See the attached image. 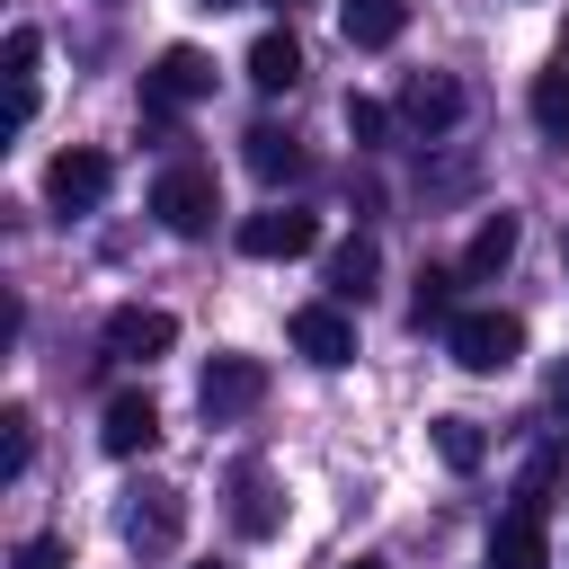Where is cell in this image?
I'll return each instance as SVG.
<instances>
[{
  "mask_svg": "<svg viewBox=\"0 0 569 569\" xmlns=\"http://www.w3.org/2000/svg\"><path fill=\"white\" fill-rule=\"evenodd\" d=\"M27 462H36V418L0 409V480H27Z\"/></svg>",
  "mask_w": 569,
  "mask_h": 569,
  "instance_id": "obj_23",
  "label": "cell"
},
{
  "mask_svg": "<svg viewBox=\"0 0 569 569\" xmlns=\"http://www.w3.org/2000/svg\"><path fill=\"white\" fill-rule=\"evenodd\" d=\"M445 347H453L462 373H507V365L525 356V320H516V311H453Z\"/></svg>",
  "mask_w": 569,
  "mask_h": 569,
  "instance_id": "obj_2",
  "label": "cell"
},
{
  "mask_svg": "<svg viewBox=\"0 0 569 569\" xmlns=\"http://www.w3.org/2000/svg\"><path fill=\"white\" fill-rule=\"evenodd\" d=\"M98 445H107L116 462L151 453V445H160V400H151V391H116V400H107V418H98Z\"/></svg>",
  "mask_w": 569,
  "mask_h": 569,
  "instance_id": "obj_12",
  "label": "cell"
},
{
  "mask_svg": "<svg viewBox=\"0 0 569 569\" xmlns=\"http://www.w3.org/2000/svg\"><path fill=\"white\" fill-rule=\"evenodd\" d=\"M196 400H204L213 427H222V418H249V409L267 400V365H258V356H213V365L196 373Z\"/></svg>",
  "mask_w": 569,
  "mask_h": 569,
  "instance_id": "obj_6",
  "label": "cell"
},
{
  "mask_svg": "<svg viewBox=\"0 0 569 569\" xmlns=\"http://www.w3.org/2000/svg\"><path fill=\"white\" fill-rule=\"evenodd\" d=\"M302 80V44L284 36V27H267L258 44H249V89H267V98H284Z\"/></svg>",
  "mask_w": 569,
  "mask_h": 569,
  "instance_id": "obj_17",
  "label": "cell"
},
{
  "mask_svg": "<svg viewBox=\"0 0 569 569\" xmlns=\"http://www.w3.org/2000/svg\"><path fill=\"white\" fill-rule=\"evenodd\" d=\"M231 525H240L249 542L284 525V507H276V480H267V462H240V471H231Z\"/></svg>",
  "mask_w": 569,
  "mask_h": 569,
  "instance_id": "obj_14",
  "label": "cell"
},
{
  "mask_svg": "<svg viewBox=\"0 0 569 569\" xmlns=\"http://www.w3.org/2000/svg\"><path fill=\"white\" fill-rule=\"evenodd\" d=\"M489 569H551V525H542V498H516L489 533Z\"/></svg>",
  "mask_w": 569,
  "mask_h": 569,
  "instance_id": "obj_11",
  "label": "cell"
},
{
  "mask_svg": "<svg viewBox=\"0 0 569 569\" xmlns=\"http://www.w3.org/2000/svg\"><path fill=\"white\" fill-rule=\"evenodd\" d=\"M400 27H409V0H338V36H347L356 53L400 44Z\"/></svg>",
  "mask_w": 569,
  "mask_h": 569,
  "instance_id": "obj_13",
  "label": "cell"
},
{
  "mask_svg": "<svg viewBox=\"0 0 569 569\" xmlns=\"http://www.w3.org/2000/svg\"><path fill=\"white\" fill-rule=\"evenodd\" d=\"M107 187H116V160L89 151V142H71V151L44 160V204H53V213H98Z\"/></svg>",
  "mask_w": 569,
  "mask_h": 569,
  "instance_id": "obj_3",
  "label": "cell"
},
{
  "mask_svg": "<svg viewBox=\"0 0 569 569\" xmlns=\"http://www.w3.org/2000/svg\"><path fill=\"white\" fill-rule=\"evenodd\" d=\"M178 347V320L160 311V302H116L107 311V356L116 365H151V356H169Z\"/></svg>",
  "mask_w": 569,
  "mask_h": 569,
  "instance_id": "obj_7",
  "label": "cell"
},
{
  "mask_svg": "<svg viewBox=\"0 0 569 569\" xmlns=\"http://www.w3.org/2000/svg\"><path fill=\"white\" fill-rule=\"evenodd\" d=\"M151 213H160V231H178V240H204V231H213V213H222V187H213V169H196V160H169V169L151 178Z\"/></svg>",
  "mask_w": 569,
  "mask_h": 569,
  "instance_id": "obj_1",
  "label": "cell"
},
{
  "mask_svg": "<svg viewBox=\"0 0 569 569\" xmlns=\"http://www.w3.org/2000/svg\"><path fill=\"white\" fill-rule=\"evenodd\" d=\"M0 62H9V133H18V124L36 116V62H44V36H36V27H9Z\"/></svg>",
  "mask_w": 569,
  "mask_h": 569,
  "instance_id": "obj_15",
  "label": "cell"
},
{
  "mask_svg": "<svg viewBox=\"0 0 569 569\" xmlns=\"http://www.w3.org/2000/svg\"><path fill=\"white\" fill-rule=\"evenodd\" d=\"M284 9H293V0H284Z\"/></svg>",
  "mask_w": 569,
  "mask_h": 569,
  "instance_id": "obj_31",
  "label": "cell"
},
{
  "mask_svg": "<svg viewBox=\"0 0 569 569\" xmlns=\"http://www.w3.org/2000/svg\"><path fill=\"white\" fill-rule=\"evenodd\" d=\"M453 284H462V267H418V293H409V329H453Z\"/></svg>",
  "mask_w": 569,
  "mask_h": 569,
  "instance_id": "obj_21",
  "label": "cell"
},
{
  "mask_svg": "<svg viewBox=\"0 0 569 569\" xmlns=\"http://www.w3.org/2000/svg\"><path fill=\"white\" fill-rule=\"evenodd\" d=\"M427 436H436V453H445V471H480V462H489V436H480V418H462V409H445V418H427Z\"/></svg>",
  "mask_w": 569,
  "mask_h": 569,
  "instance_id": "obj_19",
  "label": "cell"
},
{
  "mask_svg": "<svg viewBox=\"0 0 569 569\" xmlns=\"http://www.w3.org/2000/svg\"><path fill=\"white\" fill-rule=\"evenodd\" d=\"M516 240H525V222H516V213L498 204V213H489V222L471 231V249H462V284H489V276H498V267L516 258Z\"/></svg>",
  "mask_w": 569,
  "mask_h": 569,
  "instance_id": "obj_16",
  "label": "cell"
},
{
  "mask_svg": "<svg viewBox=\"0 0 569 569\" xmlns=\"http://www.w3.org/2000/svg\"><path fill=\"white\" fill-rule=\"evenodd\" d=\"M240 249H249V258H311V249H320V213H302V204H267V213L240 222Z\"/></svg>",
  "mask_w": 569,
  "mask_h": 569,
  "instance_id": "obj_10",
  "label": "cell"
},
{
  "mask_svg": "<svg viewBox=\"0 0 569 569\" xmlns=\"http://www.w3.org/2000/svg\"><path fill=\"white\" fill-rule=\"evenodd\" d=\"M373 267H382L373 240H338V249H329V293H338V302H365V293H373Z\"/></svg>",
  "mask_w": 569,
  "mask_h": 569,
  "instance_id": "obj_20",
  "label": "cell"
},
{
  "mask_svg": "<svg viewBox=\"0 0 569 569\" xmlns=\"http://www.w3.org/2000/svg\"><path fill=\"white\" fill-rule=\"evenodd\" d=\"M204 9H231V0H204Z\"/></svg>",
  "mask_w": 569,
  "mask_h": 569,
  "instance_id": "obj_28",
  "label": "cell"
},
{
  "mask_svg": "<svg viewBox=\"0 0 569 569\" xmlns=\"http://www.w3.org/2000/svg\"><path fill=\"white\" fill-rule=\"evenodd\" d=\"M347 569H382V560H373V551H365V560H347Z\"/></svg>",
  "mask_w": 569,
  "mask_h": 569,
  "instance_id": "obj_27",
  "label": "cell"
},
{
  "mask_svg": "<svg viewBox=\"0 0 569 569\" xmlns=\"http://www.w3.org/2000/svg\"><path fill=\"white\" fill-rule=\"evenodd\" d=\"M400 124L427 133V142L453 133V124H462V80H453V71H409V80H400Z\"/></svg>",
  "mask_w": 569,
  "mask_h": 569,
  "instance_id": "obj_9",
  "label": "cell"
},
{
  "mask_svg": "<svg viewBox=\"0 0 569 569\" xmlns=\"http://www.w3.org/2000/svg\"><path fill=\"white\" fill-rule=\"evenodd\" d=\"M560 53H569V36H560Z\"/></svg>",
  "mask_w": 569,
  "mask_h": 569,
  "instance_id": "obj_30",
  "label": "cell"
},
{
  "mask_svg": "<svg viewBox=\"0 0 569 569\" xmlns=\"http://www.w3.org/2000/svg\"><path fill=\"white\" fill-rule=\"evenodd\" d=\"M391 116H400V107H382V98H347V133H356V151H382V142H391Z\"/></svg>",
  "mask_w": 569,
  "mask_h": 569,
  "instance_id": "obj_24",
  "label": "cell"
},
{
  "mask_svg": "<svg viewBox=\"0 0 569 569\" xmlns=\"http://www.w3.org/2000/svg\"><path fill=\"white\" fill-rule=\"evenodd\" d=\"M533 124L551 142H569V53H551V71L533 80Z\"/></svg>",
  "mask_w": 569,
  "mask_h": 569,
  "instance_id": "obj_22",
  "label": "cell"
},
{
  "mask_svg": "<svg viewBox=\"0 0 569 569\" xmlns=\"http://www.w3.org/2000/svg\"><path fill=\"white\" fill-rule=\"evenodd\" d=\"M196 569H222V560H196Z\"/></svg>",
  "mask_w": 569,
  "mask_h": 569,
  "instance_id": "obj_29",
  "label": "cell"
},
{
  "mask_svg": "<svg viewBox=\"0 0 569 569\" xmlns=\"http://www.w3.org/2000/svg\"><path fill=\"white\" fill-rule=\"evenodd\" d=\"M178 533H187V489H169V480H142L133 498H124V542L133 551H178Z\"/></svg>",
  "mask_w": 569,
  "mask_h": 569,
  "instance_id": "obj_5",
  "label": "cell"
},
{
  "mask_svg": "<svg viewBox=\"0 0 569 569\" xmlns=\"http://www.w3.org/2000/svg\"><path fill=\"white\" fill-rule=\"evenodd\" d=\"M284 338H293V356L320 365V373L356 365V320H347V302H302V311L284 320Z\"/></svg>",
  "mask_w": 569,
  "mask_h": 569,
  "instance_id": "obj_4",
  "label": "cell"
},
{
  "mask_svg": "<svg viewBox=\"0 0 569 569\" xmlns=\"http://www.w3.org/2000/svg\"><path fill=\"white\" fill-rule=\"evenodd\" d=\"M18 569H71V542L62 533H27L18 542Z\"/></svg>",
  "mask_w": 569,
  "mask_h": 569,
  "instance_id": "obj_25",
  "label": "cell"
},
{
  "mask_svg": "<svg viewBox=\"0 0 569 569\" xmlns=\"http://www.w3.org/2000/svg\"><path fill=\"white\" fill-rule=\"evenodd\" d=\"M560 427H569V373H560Z\"/></svg>",
  "mask_w": 569,
  "mask_h": 569,
  "instance_id": "obj_26",
  "label": "cell"
},
{
  "mask_svg": "<svg viewBox=\"0 0 569 569\" xmlns=\"http://www.w3.org/2000/svg\"><path fill=\"white\" fill-rule=\"evenodd\" d=\"M213 89V53H196V44H169L151 71H142V107L151 116H169V107H187V98H204Z\"/></svg>",
  "mask_w": 569,
  "mask_h": 569,
  "instance_id": "obj_8",
  "label": "cell"
},
{
  "mask_svg": "<svg viewBox=\"0 0 569 569\" xmlns=\"http://www.w3.org/2000/svg\"><path fill=\"white\" fill-rule=\"evenodd\" d=\"M240 142H249V169H258L267 187H284V178H302V142H293L284 124H249Z\"/></svg>",
  "mask_w": 569,
  "mask_h": 569,
  "instance_id": "obj_18",
  "label": "cell"
}]
</instances>
